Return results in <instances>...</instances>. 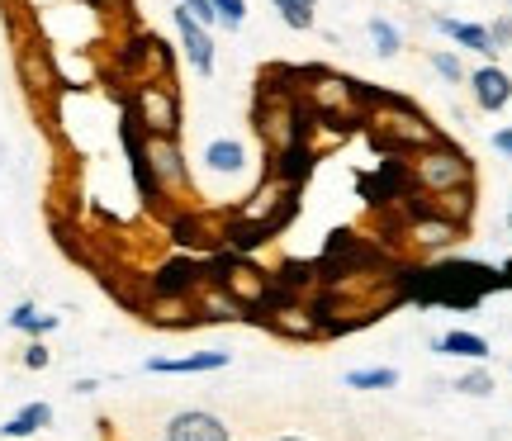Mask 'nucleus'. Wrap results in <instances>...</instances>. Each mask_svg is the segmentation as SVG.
<instances>
[{
    "mask_svg": "<svg viewBox=\"0 0 512 441\" xmlns=\"http://www.w3.org/2000/svg\"><path fill=\"white\" fill-rule=\"evenodd\" d=\"M498 276H503V290H512V257L498 266Z\"/></svg>",
    "mask_w": 512,
    "mask_h": 441,
    "instance_id": "nucleus-36",
    "label": "nucleus"
},
{
    "mask_svg": "<svg viewBox=\"0 0 512 441\" xmlns=\"http://www.w3.org/2000/svg\"><path fill=\"white\" fill-rule=\"evenodd\" d=\"M508 223H512V200H508Z\"/></svg>",
    "mask_w": 512,
    "mask_h": 441,
    "instance_id": "nucleus-38",
    "label": "nucleus"
},
{
    "mask_svg": "<svg viewBox=\"0 0 512 441\" xmlns=\"http://www.w3.org/2000/svg\"><path fill=\"white\" fill-rule=\"evenodd\" d=\"M494 152L512 162V129H498V133H494Z\"/></svg>",
    "mask_w": 512,
    "mask_h": 441,
    "instance_id": "nucleus-35",
    "label": "nucleus"
},
{
    "mask_svg": "<svg viewBox=\"0 0 512 441\" xmlns=\"http://www.w3.org/2000/svg\"><path fill=\"white\" fill-rule=\"evenodd\" d=\"M124 114L138 124L143 133H166V138H181V91L171 86V76H147L133 81L124 91Z\"/></svg>",
    "mask_w": 512,
    "mask_h": 441,
    "instance_id": "nucleus-4",
    "label": "nucleus"
},
{
    "mask_svg": "<svg viewBox=\"0 0 512 441\" xmlns=\"http://www.w3.org/2000/svg\"><path fill=\"white\" fill-rule=\"evenodd\" d=\"M166 228H171L176 247H185V252H195V247H200V252H214V247H219V228L209 219H200V214H190V209H185V214H171Z\"/></svg>",
    "mask_w": 512,
    "mask_h": 441,
    "instance_id": "nucleus-17",
    "label": "nucleus"
},
{
    "mask_svg": "<svg viewBox=\"0 0 512 441\" xmlns=\"http://www.w3.org/2000/svg\"><path fill=\"white\" fill-rule=\"evenodd\" d=\"M366 34L375 38V53H380V57H399L403 53V29H394L384 15H370L366 19Z\"/></svg>",
    "mask_w": 512,
    "mask_h": 441,
    "instance_id": "nucleus-25",
    "label": "nucleus"
},
{
    "mask_svg": "<svg viewBox=\"0 0 512 441\" xmlns=\"http://www.w3.org/2000/svg\"><path fill=\"white\" fill-rule=\"evenodd\" d=\"M190 309H195V323H242L247 318V309L214 280H204V290L190 299Z\"/></svg>",
    "mask_w": 512,
    "mask_h": 441,
    "instance_id": "nucleus-15",
    "label": "nucleus"
},
{
    "mask_svg": "<svg viewBox=\"0 0 512 441\" xmlns=\"http://www.w3.org/2000/svg\"><path fill=\"white\" fill-rule=\"evenodd\" d=\"M81 5H91V10H100V15H119V10H128V0H81Z\"/></svg>",
    "mask_w": 512,
    "mask_h": 441,
    "instance_id": "nucleus-34",
    "label": "nucleus"
},
{
    "mask_svg": "<svg viewBox=\"0 0 512 441\" xmlns=\"http://www.w3.org/2000/svg\"><path fill=\"white\" fill-rule=\"evenodd\" d=\"M275 10H280V19L290 24V29H313V10H318V0H275Z\"/></svg>",
    "mask_w": 512,
    "mask_h": 441,
    "instance_id": "nucleus-27",
    "label": "nucleus"
},
{
    "mask_svg": "<svg viewBox=\"0 0 512 441\" xmlns=\"http://www.w3.org/2000/svg\"><path fill=\"white\" fill-rule=\"evenodd\" d=\"M233 361L228 351H195V356H152L147 370L152 375H204V370H223Z\"/></svg>",
    "mask_w": 512,
    "mask_h": 441,
    "instance_id": "nucleus-18",
    "label": "nucleus"
},
{
    "mask_svg": "<svg viewBox=\"0 0 512 441\" xmlns=\"http://www.w3.org/2000/svg\"><path fill=\"white\" fill-rule=\"evenodd\" d=\"M261 328L275 332V337H294V342H313V337H323V328H318V318L309 313L304 299H285V304H275L271 313H261Z\"/></svg>",
    "mask_w": 512,
    "mask_h": 441,
    "instance_id": "nucleus-13",
    "label": "nucleus"
},
{
    "mask_svg": "<svg viewBox=\"0 0 512 441\" xmlns=\"http://www.w3.org/2000/svg\"><path fill=\"white\" fill-rule=\"evenodd\" d=\"M171 19H176V38H181V53L185 62L195 67L200 76H214V34L204 29L200 19L185 10L181 0H176V10H171Z\"/></svg>",
    "mask_w": 512,
    "mask_h": 441,
    "instance_id": "nucleus-11",
    "label": "nucleus"
},
{
    "mask_svg": "<svg viewBox=\"0 0 512 441\" xmlns=\"http://www.w3.org/2000/svg\"><path fill=\"white\" fill-rule=\"evenodd\" d=\"M114 62H119V72H124V86H133V81H147V76H166V72H171V48H166L157 34L133 29V34L119 43Z\"/></svg>",
    "mask_w": 512,
    "mask_h": 441,
    "instance_id": "nucleus-7",
    "label": "nucleus"
},
{
    "mask_svg": "<svg viewBox=\"0 0 512 441\" xmlns=\"http://www.w3.org/2000/svg\"><path fill=\"white\" fill-rule=\"evenodd\" d=\"M48 361H53V356H48V347H43V342H29V347H24V366H29V370H43Z\"/></svg>",
    "mask_w": 512,
    "mask_h": 441,
    "instance_id": "nucleus-33",
    "label": "nucleus"
},
{
    "mask_svg": "<svg viewBox=\"0 0 512 441\" xmlns=\"http://www.w3.org/2000/svg\"><path fill=\"white\" fill-rule=\"evenodd\" d=\"M470 81V91H475V105L484 114H498L512 105V76L498 67V62H484V67H475V72L465 76Z\"/></svg>",
    "mask_w": 512,
    "mask_h": 441,
    "instance_id": "nucleus-14",
    "label": "nucleus"
},
{
    "mask_svg": "<svg viewBox=\"0 0 512 441\" xmlns=\"http://www.w3.org/2000/svg\"><path fill=\"white\" fill-rule=\"evenodd\" d=\"M285 290H294V294H309V290H318V266L313 261H285L280 271H271Z\"/></svg>",
    "mask_w": 512,
    "mask_h": 441,
    "instance_id": "nucleus-23",
    "label": "nucleus"
},
{
    "mask_svg": "<svg viewBox=\"0 0 512 441\" xmlns=\"http://www.w3.org/2000/svg\"><path fill=\"white\" fill-rule=\"evenodd\" d=\"M166 441H233V427L223 423L219 413H209V408H181V413H171L162 427Z\"/></svg>",
    "mask_w": 512,
    "mask_h": 441,
    "instance_id": "nucleus-10",
    "label": "nucleus"
},
{
    "mask_svg": "<svg viewBox=\"0 0 512 441\" xmlns=\"http://www.w3.org/2000/svg\"><path fill=\"white\" fill-rule=\"evenodd\" d=\"M5 323H10L15 332H29V337H48V332L57 328V313H38L34 304H19Z\"/></svg>",
    "mask_w": 512,
    "mask_h": 441,
    "instance_id": "nucleus-24",
    "label": "nucleus"
},
{
    "mask_svg": "<svg viewBox=\"0 0 512 441\" xmlns=\"http://www.w3.org/2000/svg\"><path fill=\"white\" fill-rule=\"evenodd\" d=\"M356 190H361V200H366L375 214L403 209V200L413 195L408 162H403L399 152H380V166H375V171H361V176H356Z\"/></svg>",
    "mask_w": 512,
    "mask_h": 441,
    "instance_id": "nucleus-6",
    "label": "nucleus"
},
{
    "mask_svg": "<svg viewBox=\"0 0 512 441\" xmlns=\"http://www.w3.org/2000/svg\"><path fill=\"white\" fill-rule=\"evenodd\" d=\"M432 67H437L441 72V81H451V86H456V81H465V62H460L456 53H451V48H432Z\"/></svg>",
    "mask_w": 512,
    "mask_h": 441,
    "instance_id": "nucleus-29",
    "label": "nucleus"
},
{
    "mask_svg": "<svg viewBox=\"0 0 512 441\" xmlns=\"http://www.w3.org/2000/svg\"><path fill=\"white\" fill-rule=\"evenodd\" d=\"M427 204H432L437 214H446L451 223L470 228V219H475V209H479V190L475 185H456V190H446V195H427Z\"/></svg>",
    "mask_w": 512,
    "mask_h": 441,
    "instance_id": "nucleus-19",
    "label": "nucleus"
},
{
    "mask_svg": "<svg viewBox=\"0 0 512 441\" xmlns=\"http://www.w3.org/2000/svg\"><path fill=\"white\" fill-rule=\"evenodd\" d=\"M181 5H185V10H190L195 19H200L204 29H223V24H219V10H214V0H181Z\"/></svg>",
    "mask_w": 512,
    "mask_h": 441,
    "instance_id": "nucleus-31",
    "label": "nucleus"
},
{
    "mask_svg": "<svg viewBox=\"0 0 512 441\" xmlns=\"http://www.w3.org/2000/svg\"><path fill=\"white\" fill-rule=\"evenodd\" d=\"M403 5H408V0H403Z\"/></svg>",
    "mask_w": 512,
    "mask_h": 441,
    "instance_id": "nucleus-39",
    "label": "nucleus"
},
{
    "mask_svg": "<svg viewBox=\"0 0 512 441\" xmlns=\"http://www.w3.org/2000/svg\"><path fill=\"white\" fill-rule=\"evenodd\" d=\"M15 72H19V86L34 95V100H48V95L62 91V72L53 62V48L43 38H24L15 53Z\"/></svg>",
    "mask_w": 512,
    "mask_h": 441,
    "instance_id": "nucleus-8",
    "label": "nucleus"
},
{
    "mask_svg": "<svg viewBox=\"0 0 512 441\" xmlns=\"http://www.w3.org/2000/svg\"><path fill=\"white\" fill-rule=\"evenodd\" d=\"M214 10H219L223 29H242V19H247V0H214Z\"/></svg>",
    "mask_w": 512,
    "mask_h": 441,
    "instance_id": "nucleus-30",
    "label": "nucleus"
},
{
    "mask_svg": "<svg viewBox=\"0 0 512 441\" xmlns=\"http://www.w3.org/2000/svg\"><path fill=\"white\" fill-rule=\"evenodd\" d=\"M266 157H271V162H266V176L280 181L285 190H299V195H304L313 166H318V152H313L309 143H290V147H280V152H266Z\"/></svg>",
    "mask_w": 512,
    "mask_h": 441,
    "instance_id": "nucleus-12",
    "label": "nucleus"
},
{
    "mask_svg": "<svg viewBox=\"0 0 512 441\" xmlns=\"http://www.w3.org/2000/svg\"><path fill=\"white\" fill-rule=\"evenodd\" d=\"M432 351L460 356V361H489V337H479V332H470V328H456V332H446V337H437Z\"/></svg>",
    "mask_w": 512,
    "mask_h": 441,
    "instance_id": "nucleus-21",
    "label": "nucleus"
},
{
    "mask_svg": "<svg viewBox=\"0 0 512 441\" xmlns=\"http://www.w3.org/2000/svg\"><path fill=\"white\" fill-rule=\"evenodd\" d=\"M456 389H460V394H470V399H489V394H494V375H489V370H484V361H479V370L460 375Z\"/></svg>",
    "mask_w": 512,
    "mask_h": 441,
    "instance_id": "nucleus-28",
    "label": "nucleus"
},
{
    "mask_svg": "<svg viewBox=\"0 0 512 441\" xmlns=\"http://www.w3.org/2000/svg\"><path fill=\"white\" fill-rule=\"evenodd\" d=\"M489 38H494V48L503 53V48L512 43V15H498L494 24H489Z\"/></svg>",
    "mask_w": 512,
    "mask_h": 441,
    "instance_id": "nucleus-32",
    "label": "nucleus"
},
{
    "mask_svg": "<svg viewBox=\"0 0 512 441\" xmlns=\"http://www.w3.org/2000/svg\"><path fill=\"white\" fill-rule=\"evenodd\" d=\"M271 441H309V437H299V432H280V437H271Z\"/></svg>",
    "mask_w": 512,
    "mask_h": 441,
    "instance_id": "nucleus-37",
    "label": "nucleus"
},
{
    "mask_svg": "<svg viewBox=\"0 0 512 441\" xmlns=\"http://www.w3.org/2000/svg\"><path fill=\"white\" fill-rule=\"evenodd\" d=\"M294 81H299V100L309 105L323 124H337V129H366V95L361 86L342 72H328V67H294Z\"/></svg>",
    "mask_w": 512,
    "mask_h": 441,
    "instance_id": "nucleus-2",
    "label": "nucleus"
},
{
    "mask_svg": "<svg viewBox=\"0 0 512 441\" xmlns=\"http://www.w3.org/2000/svg\"><path fill=\"white\" fill-rule=\"evenodd\" d=\"M204 280H209L204 257L176 252V257H166L162 266L143 280V290H147V299H176V304H190V299L204 290ZM147 299H143V304H147ZM143 304H138V309H143Z\"/></svg>",
    "mask_w": 512,
    "mask_h": 441,
    "instance_id": "nucleus-5",
    "label": "nucleus"
},
{
    "mask_svg": "<svg viewBox=\"0 0 512 441\" xmlns=\"http://www.w3.org/2000/svg\"><path fill=\"white\" fill-rule=\"evenodd\" d=\"M53 423V404H43V399H38V404H24L15 413V418H10V423L0 427V437H34V432H43V427Z\"/></svg>",
    "mask_w": 512,
    "mask_h": 441,
    "instance_id": "nucleus-22",
    "label": "nucleus"
},
{
    "mask_svg": "<svg viewBox=\"0 0 512 441\" xmlns=\"http://www.w3.org/2000/svg\"><path fill=\"white\" fill-rule=\"evenodd\" d=\"M147 162H152V176L162 181L166 195H190V162L181 152V138L147 133Z\"/></svg>",
    "mask_w": 512,
    "mask_h": 441,
    "instance_id": "nucleus-9",
    "label": "nucleus"
},
{
    "mask_svg": "<svg viewBox=\"0 0 512 441\" xmlns=\"http://www.w3.org/2000/svg\"><path fill=\"white\" fill-rule=\"evenodd\" d=\"M204 166L214 171V176H238L242 166H247V147L238 138H209L204 147Z\"/></svg>",
    "mask_w": 512,
    "mask_h": 441,
    "instance_id": "nucleus-20",
    "label": "nucleus"
},
{
    "mask_svg": "<svg viewBox=\"0 0 512 441\" xmlns=\"http://www.w3.org/2000/svg\"><path fill=\"white\" fill-rule=\"evenodd\" d=\"M403 162H408V176H413V190H422V195H446V190H456V185H475L470 152L456 147L451 138H437V143L418 147V152H408Z\"/></svg>",
    "mask_w": 512,
    "mask_h": 441,
    "instance_id": "nucleus-3",
    "label": "nucleus"
},
{
    "mask_svg": "<svg viewBox=\"0 0 512 441\" xmlns=\"http://www.w3.org/2000/svg\"><path fill=\"white\" fill-rule=\"evenodd\" d=\"M399 370L394 366H370V370H347V389H394Z\"/></svg>",
    "mask_w": 512,
    "mask_h": 441,
    "instance_id": "nucleus-26",
    "label": "nucleus"
},
{
    "mask_svg": "<svg viewBox=\"0 0 512 441\" xmlns=\"http://www.w3.org/2000/svg\"><path fill=\"white\" fill-rule=\"evenodd\" d=\"M361 95H366V138L375 143V152H399V157H408V152L446 138L408 95L375 91V86H361Z\"/></svg>",
    "mask_w": 512,
    "mask_h": 441,
    "instance_id": "nucleus-1",
    "label": "nucleus"
},
{
    "mask_svg": "<svg viewBox=\"0 0 512 441\" xmlns=\"http://www.w3.org/2000/svg\"><path fill=\"white\" fill-rule=\"evenodd\" d=\"M432 24H437V29L451 38V43H460V48L479 53L484 62H494V57H498L494 38H489V24H470V19H451V15H432Z\"/></svg>",
    "mask_w": 512,
    "mask_h": 441,
    "instance_id": "nucleus-16",
    "label": "nucleus"
}]
</instances>
